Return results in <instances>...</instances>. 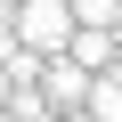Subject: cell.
I'll return each mask as SVG.
<instances>
[{
  "label": "cell",
  "instance_id": "obj_1",
  "mask_svg": "<svg viewBox=\"0 0 122 122\" xmlns=\"http://www.w3.org/2000/svg\"><path fill=\"white\" fill-rule=\"evenodd\" d=\"M16 41L25 49H65L73 41V0H16Z\"/></svg>",
  "mask_w": 122,
  "mask_h": 122
},
{
  "label": "cell",
  "instance_id": "obj_2",
  "mask_svg": "<svg viewBox=\"0 0 122 122\" xmlns=\"http://www.w3.org/2000/svg\"><path fill=\"white\" fill-rule=\"evenodd\" d=\"M122 0H73V25H114Z\"/></svg>",
  "mask_w": 122,
  "mask_h": 122
},
{
  "label": "cell",
  "instance_id": "obj_3",
  "mask_svg": "<svg viewBox=\"0 0 122 122\" xmlns=\"http://www.w3.org/2000/svg\"><path fill=\"white\" fill-rule=\"evenodd\" d=\"M0 106H8V65H0Z\"/></svg>",
  "mask_w": 122,
  "mask_h": 122
},
{
  "label": "cell",
  "instance_id": "obj_4",
  "mask_svg": "<svg viewBox=\"0 0 122 122\" xmlns=\"http://www.w3.org/2000/svg\"><path fill=\"white\" fill-rule=\"evenodd\" d=\"M114 57H122V16H114Z\"/></svg>",
  "mask_w": 122,
  "mask_h": 122
}]
</instances>
